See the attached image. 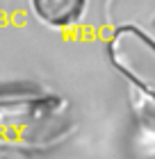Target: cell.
I'll use <instances>...</instances> for the list:
<instances>
[{
	"label": "cell",
	"instance_id": "1",
	"mask_svg": "<svg viewBox=\"0 0 155 159\" xmlns=\"http://www.w3.org/2000/svg\"><path fill=\"white\" fill-rule=\"evenodd\" d=\"M112 66L155 100V39L137 25H121L107 41Z\"/></svg>",
	"mask_w": 155,
	"mask_h": 159
},
{
	"label": "cell",
	"instance_id": "2",
	"mask_svg": "<svg viewBox=\"0 0 155 159\" xmlns=\"http://www.w3.org/2000/svg\"><path fill=\"white\" fill-rule=\"evenodd\" d=\"M36 18L50 27H73L82 18L87 0H32Z\"/></svg>",
	"mask_w": 155,
	"mask_h": 159
}]
</instances>
